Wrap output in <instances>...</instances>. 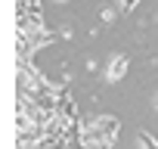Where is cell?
I'll return each mask as SVG.
<instances>
[{"instance_id":"1","label":"cell","mask_w":158,"mask_h":149,"mask_svg":"<svg viewBox=\"0 0 158 149\" xmlns=\"http://www.w3.org/2000/svg\"><path fill=\"white\" fill-rule=\"evenodd\" d=\"M124 68H127V59H124V56H115V59H112V65H109V78H112V81H118L121 74H124Z\"/></svg>"},{"instance_id":"2","label":"cell","mask_w":158,"mask_h":149,"mask_svg":"<svg viewBox=\"0 0 158 149\" xmlns=\"http://www.w3.org/2000/svg\"><path fill=\"white\" fill-rule=\"evenodd\" d=\"M59 3H65V0H59Z\"/></svg>"}]
</instances>
